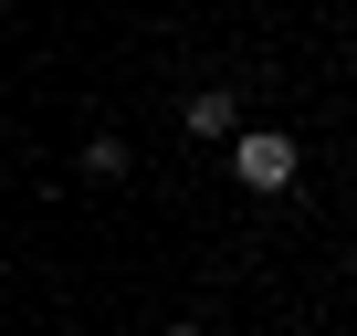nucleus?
Masks as SVG:
<instances>
[{
    "mask_svg": "<svg viewBox=\"0 0 357 336\" xmlns=\"http://www.w3.org/2000/svg\"><path fill=\"white\" fill-rule=\"evenodd\" d=\"M231 179L273 200V190H294V179H305V158H294V137H284V126H252V137H231Z\"/></svg>",
    "mask_w": 357,
    "mask_h": 336,
    "instance_id": "1",
    "label": "nucleus"
},
{
    "mask_svg": "<svg viewBox=\"0 0 357 336\" xmlns=\"http://www.w3.org/2000/svg\"><path fill=\"white\" fill-rule=\"evenodd\" d=\"M178 126H190V137H231V126H242V95H231V84H200L190 105H178Z\"/></svg>",
    "mask_w": 357,
    "mask_h": 336,
    "instance_id": "2",
    "label": "nucleus"
},
{
    "mask_svg": "<svg viewBox=\"0 0 357 336\" xmlns=\"http://www.w3.org/2000/svg\"><path fill=\"white\" fill-rule=\"evenodd\" d=\"M84 179H126V137H95L84 147Z\"/></svg>",
    "mask_w": 357,
    "mask_h": 336,
    "instance_id": "3",
    "label": "nucleus"
},
{
    "mask_svg": "<svg viewBox=\"0 0 357 336\" xmlns=\"http://www.w3.org/2000/svg\"><path fill=\"white\" fill-rule=\"evenodd\" d=\"M158 336H200V326H158Z\"/></svg>",
    "mask_w": 357,
    "mask_h": 336,
    "instance_id": "4",
    "label": "nucleus"
}]
</instances>
